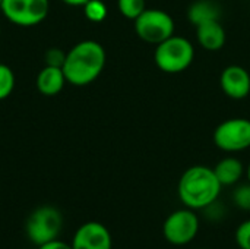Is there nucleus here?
<instances>
[{"label": "nucleus", "instance_id": "11", "mask_svg": "<svg viewBox=\"0 0 250 249\" xmlns=\"http://www.w3.org/2000/svg\"><path fill=\"white\" fill-rule=\"evenodd\" d=\"M196 38L202 48L208 51H218L224 47L227 34L220 19H214L196 26Z\"/></svg>", "mask_w": 250, "mask_h": 249}, {"label": "nucleus", "instance_id": "26", "mask_svg": "<svg viewBox=\"0 0 250 249\" xmlns=\"http://www.w3.org/2000/svg\"><path fill=\"white\" fill-rule=\"evenodd\" d=\"M0 4H1V0H0Z\"/></svg>", "mask_w": 250, "mask_h": 249}, {"label": "nucleus", "instance_id": "8", "mask_svg": "<svg viewBox=\"0 0 250 249\" xmlns=\"http://www.w3.org/2000/svg\"><path fill=\"white\" fill-rule=\"evenodd\" d=\"M214 144L226 153H240L250 148V120L233 117L221 122L214 131Z\"/></svg>", "mask_w": 250, "mask_h": 249}, {"label": "nucleus", "instance_id": "9", "mask_svg": "<svg viewBox=\"0 0 250 249\" xmlns=\"http://www.w3.org/2000/svg\"><path fill=\"white\" fill-rule=\"evenodd\" d=\"M70 245L73 249H113V239L103 223L86 222L76 229Z\"/></svg>", "mask_w": 250, "mask_h": 249}, {"label": "nucleus", "instance_id": "2", "mask_svg": "<svg viewBox=\"0 0 250 249\" xmlns=\"http://www.w3.org/2000/svg\"><path fill=\"white\" fill-rule=\"evenodd\" d=\"M221 183L217 179L214 169L208 166H192L180 178L177 194L182 204L192 210H204L218 200Z\"/></svg>", "mask_w": 250, "mask_h": 249}, {"label": "nucleus", "instance_id": "19", "mask_svg": "<svg viewBox=\"0 0 250 249\" xmlns=\"http://www.w3.org/2000/svg\"><path fill=\"white\" fill-rule=\"evenodd\" d=\"M234 241L239 249H250V220H246L237 226Z\"/></svg>", "mask_w": 250, "mask_h": 249}, {"label": "nucleus", "instance_id": "3", "mask_svg": "<svg viewBox=\"0 0 250 249\" xmlns=\"http://www.w3.org/2000/svg\"><path fill=\"white\" fill-rule=\"evenodd\" d=\"M195 59V47L186 38L180 35H171L163 43L157 44L154 60L158 69L166 73L185 72Z\"/></svg>", "mask_w": 250, "mask_h": 249}, {"label": "nucleus", "instance_id": "23", "mask_svg": "<svg viewBox=\"0 0 250 249\" xmlns=\"http://www.w3.org/2000/svg\"><path fill=\"white\" fill-rule=\"evenodd\" d=\"M64 4L72 6V7H83L89 0H62Z\"/></svg>", "mask_w": 250, "mask_h": 249}, {"label": "nucleus", "instance_id": "14", "mask_svg": "<svg viewBox=\"0 0 250 249\" xmlns=\"http://www.w3.org/2000/svg\"><path fill=\"white\" fill-rule=\"evenodd\" d=\"M220 15L221 9L214 0H198L192 3L188 10V18L195 26L208 21L220 19Z\"/></svg>", "mask_w": 250, "mask_h": 249}, {"label": "nucleus", "instance_id": "21", "mask_svg": "<svg viewBox=\"0 0 250 249\" xmlns=\"http://www.w3.org/2000/svg\"><path fill=\"white\" fill-rule=\"evenodd\" d=\"M223 207H224V205L220 204L218 200L214 201L212 204H209L208 207H205L204 211H205L207 219H208L209 222H220V220H223V217H224V208H223Z\"/></svg>", "mask_w": 250, "mask_h": 249}, {"label": "nucleus", "instance_id": "7", "mask_svg": "<svg viewBox=\"0 0 250 249\" xmlns=\"http://www.w3.org/2000/svg\"><path fill=\"white\" fill-rule=\"evenodd\" d=\"M50 9L48 0H1L0 10L13 25L29 28L41 23Z\"/></svg>", "mask_w": 250, "mask_h": 249}, {"label": "nucleus", "instance_id": "13", "mask_svg": "<svg viewBox=\"0 0 250 249\" xmlns=\"http://www.w3.org/2000/svg\"><path fill=\"white\" fill-rule=\"evenodd\" d=\"M214 173L221 186H234L240 182V179L246 173V169L237 157H224L215 164Z\"/></svg>", "mask_w": 250, "mask_h": 249}, {"label": "nucleus", "instance_id": "12", "mask_svg": "<svg viewBox=\"0 0 250 249\" xmlns=\"http://www.w3.org/2000/svg\"><path fill=\"white\" fill-rule=\"evenodd\" d=\"M66 82L67 81H66L63 69L56 68V66L42 68L37 76V88L42 95H47V97L57 95L63 90Z\"/></svg>", "mask_w": 250, "mask_h": 249}, {"label": "nucleus", "instance_id": "17", "mask_svg": "<svg viewBox=\"0 0 250 249\" xmlns=\"http://www.w3.org/2000/svg\"><path fill=\"white\" fill-rule=\"evenodd\" d=\"M83 13L91 22H103L107 18V6L103 0H89L83 6Z\"/></svg>", "mask_w": 250, "mask_h": 249}, {"label": "nucleus", "instance_id": "27", "mask_svg": "<svg viewBox=\"0 0 250 249\" xmlns=\"http://www.w3.org/2000/svg\"><path fill=\"white\" fill-rule=\"evenodd\" d=\"M199 249H205V248H199Z\"/></svg>", "mask_w": 250, "mask_h": 249}, {"label": "nucleus", "instance_id": "1", "mask_svg": "<svg viewBox=\"0 0 250 249\" xmlns=\"http://www.w3.org/2000/svg\"><path fill=\"white\" fill-rule=\"evenodd\" d=\"M104 66V47L98 41L83 40L66 53L62 69L69 84L73 87H86L101 75Z\"/></svg>", "mask_w": 250, "mask_h": 249}, {"label": "nucleus", "instance_id": "20", "mask_svg": "<svg viewBox=\"0 0 250 249\" xmlns=\"http://www.w3.org/2000/svg\"><path fill=\"white\" fill-rule=\"evenodd\" d=\"M64 59H66V53L62 50V48H57V47H53V48H48L44 54V62H45V66H56V68H62L63 63H64Z\"/></svg>", "mask_w": 250, "mask_h": 249}, {"label": "nucleus", "instance_id": "24", "mask_svg": "<svg viewBox=\"0 0 250 249\" xmlns=\"http://www.w3.org/2000/svg\"><path fill=\"white\" fill-rule=\"evenodd\" d=\"M246 176H248V181H249L250 183V163L249 166H248V169H246Z\"/></svg>", "mask_w": 250, "mask_h": 249}, {"label": "nucleus", "instance_id": "22", "mask_svg": "<svg viewBox=\"0 0 250 249\" xmlns=\"http://www.w3.org/2000/svg\"><path fill=\"white\" fill-rule=\"evenodd\" d=\"M37 249H73L70 244L67 242H63V241H59V239H54V241H50L47 244H42L40 247H37Z\"/></svg>", "mask_w": 250, "mask_h": 249}, {"label": "nucleus", "instance_id": "16", "mask_svg": "<svg viewBox=\"0 0 250 249\" xmlns=\"http://www.w3.org/2000/svg\"><path fill=\"white\" fill-rule=\"evenodd\" d=\"M15 88V73L13 70L4 65L0 63V101L6 100Z\"/></svg>", "mask_w": 250, "mask_h": 249}, {"label": "nucleus", "instance_id": "18", "mask_svg": "<svg viewBox=\"0 0 250 249\" xmlns=\"http://www.w3.org/2000/svg\"><path fill=\"white\" fill-rule=\"evenodd\" d=\"M233 203L237 208L250 211V183L240 185L233 191Z\"/></svg>", "mask_w": 250, "mask_h": 249}, {"label": "nucleus", "instance_id": "10", "mask_svg": "<svg viewBox=\"0 0 250 249\" xmlns=\"http://www.w3.org/2000/svg\"><path fill=\"white\" fill-rule=\"evenodd\" d=\"M223 92L233 100H243L250 94V73L239 65L224 68L220 76Z\"/></svg>", "mask_w": 250, "mask_h": 249}, {"label": "nucleus", "instance_id": "5", "mask_svg": "<svg viewBox=\"0 0 250 249\" xmlns=\"http://www.w3.org/2000/svg\"><path fill=\"white\" fill-rule=\"evenodd\" d=\"M135 31L142 41L157 45L174 35V21L166 10L145 9L135 19Z\"/></svg>", "mask_w": 250, "mask_h": 249}, {"label": "nucleus", "instance_id": "25", "mask_svg": "<svg viewBox=\"0 0 250 249\" xmlns=\"http://www.w3.org/2000/svg\"><path fill=\"white\" fill-rule=\"evenodd\" d=\"M0 32H1V26H0Z\"/></svg>", "mask_w": 250, "mask_h": 249}, {"label": "nucleus", "instance_id": "15", "mask_svg": "<svg viewBox=\"0 0 250 249\" xmlns=\"http://www.w3.org/2000/svg\"><path fill=\"white\" fill-rule=\"evenodd\" d=\"M117 7H119V12L125 18L135 21L146 9V1L145 0H117Z\"/></svg>", "mask_w": 250, "mask_h": 249}, {"label": "nucleus", "instance_id": "4", "mask_svg": "<svg viewBox=\"0 0 250 249\" xmlns=\"http://www.w3.org/2000/svg\"><path fill=\"white\" fill-rule=\"evenodd\" d=\"M63 227V216L53 205L35 208L26 220V236L31 244L40 247L59 238Z\"/></svg>", "mask_w": 250, "mask_h": 249}, {"label": "nucleus", "instance_id": "6", "mask_svg": "<svg viewBox=\"0 0 250 249\" xmlns=\"http://www.w3.org/2000/svg\"><path fill=\"white\" fill-rule=\"evenodd\" d=\"M199 217L192 208H180L173 211L163 223L164 239L174 247L189 245L199 232Z\"/></svg>", "mask_w": 250, "mask_h": 249}]
</instances>
